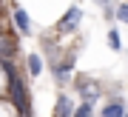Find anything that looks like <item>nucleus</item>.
<instances>
[{
    "label": "nucleus",
    "mask_w": 128,
    "mask_h": 117,
    "mask_svg": "<svg viewBox=\"0 0 128 117\" xmlns=\"http://www.w3.org/2000/svg\"><path fill=\"white\" fill-rule=\"evenodd\" d=\"M6 77H9V94H12V103L17 106V111H20V114H28V97H26L23 83L17 80V74H14V72H9Z\"/></svg>",
    "instance_id": "f257e3e1"
},
{
    "label": "nucleus",
    "mask_w": 128,
    "mask_h": 117,
    "mask_svg": "<svg viewBox=\"0 0 128 117\" xmlns=\"http://www.w3.org/2000/svg\"><path fill=\"white\" fill-rule=\"evenodd\" d=\"M80 23H82V12L74 6V9H68V12H66V17L57 23V29H60V32H74Z\"/></svg>",
    "instance_id": "f03ea898"
},
{
    "label": "nucleus",
    "mask_w": 128,
    "mask_h": 117,
    "mask_svg": "<svg viewBox=\"0 0 128 117\" xmlns=\"http://www.w3.org/2000/svg\"><path fill=\"white\" fill-rule=\"evenodd\" d=\"M74 111H77V106H74L66 94L60 97V100H57V106H54V117H74Z\"/></svg>",
    "instance_id": "7ed1b4c3"
},
{
    "label": "nucleus",
    "mask_w": 128,
    "mask_h": 117,
    "mask_svg": "<svg viewBox=\"0 0 128 117\" xmlns=\"http://www.w3.org/2000/svg\"><path fill=\"white\" fill-rule=\"evenodd\" d=\"M128 111H125V106L120 103V100H114V103H108L102 108V117H125Z\"/></svg>",
    "instance_id": "20e7f679"
},
{
    "label": "nucleus",
    "mask_w": 128,
    "mask_h": 117,
    "mask_svg": "<svg viewBox=\"0 0 128 117\" xmlns=\"http://www.w3.org/2000/svg\"><path fill=\"white\" fill-rule=\"evenodd\" d=\"M14 23H17L20 32H32V20H28L26 9H14Z\"/></svg>",
    "instance_id": "39448f33"
},
{
    "label": "nucleus",
    "mask_w": 128,
    "mask_h": 117,
    "mask_svg": "<svg viewBox=\"0 0 128 117\" xmlns=\"http://www.w3.org/2000/svg\"><path fill=\"white\" fill-rule=\"evenodd\" d=\"M40 72H43V60H40V54H32V57H28V74L37 77Z\"/></svg>",
    "instance_id": "423d86ee"
},
{
    "label": "nucleus",
    "mask_w": 128,
    "mask_h": 117,
    "mask_svg": "<svg viewBox=\"0 0 128 117\" xmlns=\"http://www.w3.org/2000/svg\"><path fill=\"white\" fill-rule=\"evenodd\" d=\"M108 46H111L114 51H120V49H122V40H120V32H114V29L108 32Z\"/></svg>",
    "instance_id": "0eeeda50"
},
{
    "label": "nucleus",
    "mask_w": 128,
    "mask_h": 117,
    "mask_svg": "<svg viewBox=\"0 0 128 117\" xmlns=\"http://www.w3.org/2000/svg\"><path fill=\"white\" fill-rule=\"evenodd\" d=\"M91 114H94V108H91L88 100H86L82 106H77V111H74V117H91Z\"/></svg>",
    "instance_id": "6e6552de"
},
{
    "label": "nucleus",
    "mask_w": 128,
    "mask_h": 117,
    "mask_svg": "<svg viewBox=\"0 0 128 117\" xmlns=\"http://www.w3.org/2000/svg\"><path fill=\"white\" fill-rule=\"evenodd\" d=\"M117 17L122 20V23H128V3H120L117 6Z\"/></svg>",
    "instance_id": "1a4fd4ad"
},
{
    "label": "nucleus",
    "mask_w": 128,
    "mask_h": 117,
    "mask_svg": "<svg viewBox=\"0 0 128 117\" xmlns=\"http://www.w3.org/2000/svg\"><path fill=\"white\" fill-rule=\"evenodd\" d=\"M125 117H128V114H125Z\"/></svg>",
    "instance_id": "9d476101"
}]
</instances>
